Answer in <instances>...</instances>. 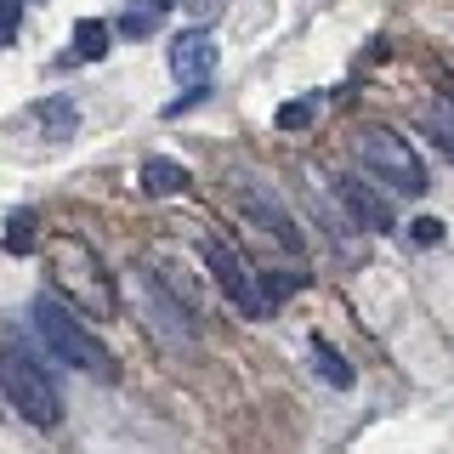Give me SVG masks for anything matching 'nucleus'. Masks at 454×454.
Returning a JSON list of instances; mask_svg holds the SVG:
<instances>
[{"mask_svg":"<svg viewBox=\"0 0 454 454\" xmlns=\"http://www.w3.org/2000/svg\"><path fill=\"white\" fill-rule=\"evenodd\" d=\"M46 255H51L57 290H63L74 307H85L91 318H114V312H120V295H114V278H108L103 255L85 245V239L63 233V239H51V245H46Z\"/></svg>","mask_w":454,"mask_h":454,"instance_id":"obj_1","label":"nucleus"},{"mask_svg":"<svg viewBox=\"0 0 454 454\" xmlns=\"http://www.w3.org/2000/svg\"><path fill=\"white\" fill-rule=\"evenodd\" d=\"M28 318H35V335H40V347L51 352L57 364H68V369H85V375H103V380H114L120 369H114V352L97 340L85 324L74 318L68 307H57V301H46L40 295L35 307H28Z\"/></svg>","mask_w":454,"mask_h":454,"instance_id":"obj_2","label":"nucleus"},{"mask_svg":"<svg viewBox=\"0 0 454 454\" xmlns=\"http://www.w3.org/2000/svg\"><path fill=\"white\" fill-rule=\"evenodd\" d=\"M352 153L364 160V170L375 182H387L392 193H403V199H420L432 182H426V165H420V153L409 148V137H397L387 131V125H358L352 131Z\"/></svg>","mask_w":454,"mask_h":454,"instance_id":"obj_3","label":"nucleus"},{"mask_svg":"<svg viewBox=\"0 0 454 454\" xmlns=\"http://www.w3.org/2000/svg\"><path fill=\"white\" fill-rule=\"evenodd\" d=\"M0 392H6V403L18 409L28 426H57L63 420V397H57L46 364L23 358V352H6L0 358Z\"/></svg>","mask_w":454,"mask_h":454,"instance_id":"obj_4","label":"nucleus"},{"mask_svg":"<svg viewBox=\"0 0 454 454\" xmlns=\"http://www.w3.org/2000/svg\"><path fill=\"white\" fill-rule=\"evenodd\" d=\"M199 255H205L210 278L222 284V295H227L239 312H245V318H267V295H262V284H255V273L239 262L233 245H222V239H205V245H199Z\"/></svg>","mask_w":454,"mask_h":454,"instance_id":"obj_5","label":"nucleus"},{"mask_svg":"<svg viewBox=\"0 0 454 454\" xmlns=\"http://www.w3.org/2000/svg\"><path fill=\"white\" fill-rule=\"evenodd\" d=\"M216 35L210 28H182L176 40H170V74H176L182 85H205L210 74H216Z\"/></svg>","mask_w":454,"mask_h":454,"instance_id":"obj_6","label":"nucleus"},{"mask_svg":"<svg viewBox=\"0 0 454 454\" xmlns=\"http://www.w3.org/2000/svg\"><path fill=\"white\" fill-rule=\"evenodd\" d=\"M233 193H239V210H245V216H250L255 227H267V233H273L284 250H301V233H295V216H290V210H284V205H278V199L267 193V188H255V182H239Z\"/></svg>","mask_w":454,"mask_h":454,"instance_id":"obj_7","label":"nucleus"},{"mask_svg":"<svg viewBox=\"0 0 454 454\" xmlns=\"http://www.w3.org/2000/svg\"><path fill=\"white\" fill-rule=\"evenodd\" d=\"M335 193H340V205H347V216L369 227V233H392V210H387V199H380L369 182L358 176H335Z\"/></svg>","mask_w":454,"mask_h":454,"instance_id":"obj_8","label":"nucleus"},{"mask_svg":"<svg viewBox=\"0 0 454 454\" xmlns=\"http://www.w3.org/2000/svg\"><path fill=\"white\" fill-rule=\"evenodd\" d=\"M193 188V176H188V165H176V160H142V193L148 199H176V193H188Z\"/></svg>","mask_w":454,"mask_h":454,"instance_id":"obj_9","label":"nucleus"},{"mask_svg":"<svg viewBox=\"0 0 454 454\" xmlns=\"http://www.w3.org/2000/svg\"><path fill=\"white\" fill-rule=\"evenodd\" d=\"M28 120H40L46 142H68V137H74V125H80V114H74V103H68V97H46V103L28 108Z\"/></svg>","mask_w":454,"mask_h":454,"instance_id":"obj_10","label":"nucleus"},{"mask_svg":"<svg viewBox=\"0 0 454 454\" xmlns=\"http://www.w3.org/2000/svg\"><path fill=\"white\" fill-rule=\"evenodd\" d=\"M312 369H318V375L330 380L335 392H347L352 380H358V375H352V364L340 358V352H335V347H330V340H324V335H312Z\"/></svg>","mask_w":454,"mask_h":454,"instance_id":"obj_11","label":"nucleus"},{"mask_svg":"<svg viewBox=\"0 0 454 454\" xmlns=\"http://www.w3.org/2000/svg\"><path fill=\"white\" fill-rule=\"evenodd\" d=\"M74 57H80V63L108 57V23H103V18H80V23H74Z\"/></svg>","mask_w":454,"mask_h":454,"instance_id":"obj_12","label":"nucleus"},{"mask_svg":"<svg viewBox=\"0 0 454 454\" xmlns=\"http://www.w3.org/2000/svg\"><path fill=\"white\" fill-rule=\"evenodd\" d=\"M12 255H35L40 250V233H35V210H12V222H6V239H0Z\"/></svg>","mask_w":454,"mask_h":454,"instance_id":"obj_13","label":"nucleus"},{"mask_svg":"<svg viewBox=\"0 0 454 454\" xmlns=\"http://www.w3.org/2000/svg\"><path fill=\"white\" fill-rule=\"evenodd\" d=\"M312 114H318V97H295V103H284L273 114V125H278V131H307Z\"/></svg>","mask_w":454,"mask_h":454,"instance_id":"obj_14","label":"nucleus"},{"mask_svg":"<svg viewBox=\"0 0 454 454\" xmlns=\"http://www.w3.org/2000/svg\"><path fill=\"white\" fill-rule=\"evenodd\" d=\"M160 28V6H131L120 18V35H131V40H142V35H153Z\"/></svg>","mask_w":454,"mask_h":454,"instance_id":"obj_15","label":"nucleus"},{"mask_svg":"<svg viewBox=\"0 0 454 454\" xmlns=\"http://www.w3.org/2000/svg\"><path fill=\"white\" fill-rule=\"evenodd\" d=\"M432 137H437V148H443L449 160H454V108H449V103H437V108H432Z\"/></svg>","mask_w":454,"mask_h":454,"instance_id":"obj_16","label":"nucleus"},{"mask_svg":"<svg viewBox=\"0 0 454 454\" xmlns=\"http://www.w3.org/2000/svg\"><path fill=\"white\" fill-rule=\"evenodd\" d=\"M409 239H415V245H443V222H437V216L409 222Z\"/></svg>","mask_w":454,"mask_h":454,"instance_id":"obj_17","label":"nucleus"},{"mask_svg":"<svg viewBox=\"0 0 454 454\" xmlns=\"http://www.w3.org/2000/svg\"><path fill=\"white\" fill-rule=\"evenodd\" d=\"M18 18H23V0H0V40L18 35Z\"/></svg>","mask_w":454,"mask_h":454,"instance_id":"obj_18","label":"nucleus"},{"mask_svg":"<svg viewBox=\"0 0 454 454\" xmlns=\"http://www.w3.org/2000/svg\"><path fill=\"white\" fill-rule=\"evenodd\" d=\"M193 6H199V12H216V6H227V0H193Z\"/></svg>","mask_w":454,"mask_h":454,"instance_id":"obj_19","label":"nucleus"},{"mask_svg":"<svg viewBox=\"0 0 454 454\" xmlns=\"http://www.w3.org/2000/svg\"><path fill=\"white\" fill-rule=\"evenodd\" d=\"M148 6H160V12H170V6H182V0H148Z\"/></svg>","mask_w":454,"mask_h":454,"instance_id":"obj_20","label":"nucleus"}]
</instances>
